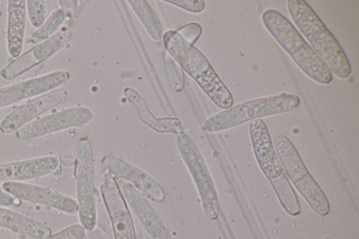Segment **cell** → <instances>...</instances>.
Listing matches in <instances>:
<instances>
[{
	"instance_id": "6da1fadb",
	"label": "cell",
	"mask_w": 359,
	"mask_h": 239,
	"mask_svg": "<svg viewBox=\"0 0 359 239\" xmlns=\"http://www.w3.org/2000/svg\"><path fill=\"white\" fill-rule=\"evenodd\" d=\"M162 39L166 51L216 106L223 109L231 107L233 97L230 91L197 48L175 30H167Z\"/></svg>"
},
{
	"instance_id": "7a4b0ae2",
	"label": "cell",
	"mask_w": 359,
	"mask_h": 239,
	"mask_svg": "<svg viewBox=\"0 0 359 239\" xmlns=\"http://www.w3.org/2000/svg\"><path fill=\"white\" fill-rule=\"evenodd\" d=\"M287 9L299 31L332 73L340 78L348 77L351 69L347 57L308 4L302 0H289Z\"/></svg>"
},
{
	"instance_id": "3957f363",
	"label": "cell",
	"mask_w": 359,
	"mask_h": 239,
	"mask_svg": "<svg viewBox=\"0 0 359 239\" xmlns=\"http://www.w3.org/2000/svg\"><path fill=\"white\" fill-rule=\"evenodd\" d=\"M262 20L269 33L309 77L321 84L332 81L330 68L286 18L275 10L268 9L263 13Z\"/></svg>"
},
{
	"instance_id": "277c9868",
	"label": "cell",
	"mask_w": 359,
	"mask_h": 239,
	"mask_svg": "<svg viewBox=\"0 0 359 239\" xmlns=\"http://www.w3.org/2000/svg\"><path fill=\"white\" fill-rule=\"evenodd\" d=\"M299 104L297 95L286 93L258 98L212 115L205 121L203 128L210 132L224 130L255 118L292 111Z\"/></svg>"
},
{
	"instance_id": "5b68a950",
	"label": "cell",
	"mask_w": 359,
	"mask_h": 239,
	"mask_svg": "<svg viewBox=\"0 0 359 239\" xmlns=\"http://www.w3.org/2000/svg\"><path fill=\"white\" fill-rule=\"evenodd\" d=\"M176 145L194 180L205 217L210 220L217 219L219 213V199L213 179L201 151L192 137L184 132L177 137Z\"/></svg>"
},
{
	"instance_id": "8992f818",
	"label": "cell",
	"mask_w": 359,
	"mask_h": 239,
	"mask_svg": "<svg viewBox=\"0 0 359 239\" xmlns=\"http://www.w3.org/2000/svg\"><path fill=\"white\" fill-rule=\"evenodd\" d=\"M76 192L81 225L94 229L97 221L93 149L87 137L79 139L76 149Z\"/></svg>"
},
{
	"instance_id": "52a82bcc",
	"label": "cell",
	"mask_w": 359,
	"mask_h": 239,
	"mask_svg": "<svg viewBox=\"0 0 359 239\" xmlns=\"http://www.w3.org/2000/svg\"><path fill=\"white\" fill-rule=\"evenodd\" d=\"M93 117L86 107H69L40 116L15 132L21 140L36 139L89 123Z\"/></svg>"
},
{
	"instance_id": "ba28073f",
	"label": "cell",
	"mask_w": 359,
	"mask_h": 239,
	"mask_svg": "<svg viewBox=\"0 0 359 239\" xmlns=\"http://www.w3.org/2000/svg\"><path fill=\"white\" fill-rule=\"evenodd\" d=\"M72 37V32L69 29H60L10 62L1 70V76L5 80H11L29 71L60 50Z\"/></svg>"
},
{
	"instance_id": "9c48e42d",
	"label": "cell",
	"mask_w": 359,
	"mask_h": 239,
	"mask_svg": "<svg viewBox=\"0 0 359 239\" xmlns=\"http://www.w3.org/2000/svg\"><path fill=\"white\" fill-rule=\"evenodd\" d=\"M69 79L68 71L56 70L0 87V109L57 89Z\"/></svg>"
},
{
	"instance_id": "30bf717a",
	"label": "cell",
	"mask_w": 359,
	"mask_h": 239,
	"mask_svg": "<svg viewBox=\"0 0 359 239\" xmlns=\"http://www.w3.org/2000/svg\"><path fill=\"white\" fill-rule=\"evenodd\" d=\"M1 189L21 200L46 206L68 214L78 211L76 200L50 187L24 182H8L1 185Z\"/></svg>"
},
{
	"instance_id": "8fae6325",
	"label": "cell",
	"mask_w": 359,
	"mask_h": 239,
	"mask_svg": "<svg viewBox=\"0 0 359 239\" xmlns=\"http://www.w3.org/2000/svg\"><path fill=\"white\" fill-rule=\"evenodd\" d=\"M102 195L111 223L114 239H136L133 218L114 177L106 171Z\"/></svg>"
},
{
	"instance_id": "7c38bea8",
	"label": "cell",
	"mask_w": 359,
	"mask_h": 239,
	"mask_svg": "<svg viewBox=\"0 0 359 239\" xmlns=\"http://www.w3.org/2000/svg\"><path fill=\"white\" fill-rule=\"evenodd\" d=\"M67 96L66 90L57 88L29 100L3 118L0 123V131L4 134L18 131L39 118L40 115L62 102Z\"/></svg>"
},
{
	"instance_id": "4fadbf2b",
	"label": "cell",
	"mask_w": 359,
	"mask_h": 239,
	"mask_svg": "<svg viewBox=\"0 0 359 239\" xmlns=\"http://www.w3.org/2000/svg\"><path fill=\"white\" fill-rule=\"evenodd\" d=\"M101 163L106 171L129 182L151 200L161 203L165 199V193L161 186L142 169L109 156H104Z\"/></svg>"
},
{
	"instance_id": "5bb4252c",
	"label": "cell",
	"mask_w": 359,
	"mask_h": 239,
	"mask_svg": "<svg viewBox=\"0 0 359 239\" xmlns=\"http://www.w3.org/2000/svg\"><path fill=\"white\" fill-rule=\"evenodd\" d=\"M120 191L128 205L151 239H172L147 198L129 182L116 177Z\"/></svg>"
},
{
	"instance_id": "9a60e30c",
	"label": "cell",
	"mask_w": 359,
	"mask_h": 239,
	"mask_svg": "<svg viewBox=\"0 0 359 239\" xmlns=\"http://www.w3.org/2000/svg\"><path fill=\"white\" fill-rule=\"evenodd\" d=\"M249 132L255 156L262 172L269 180L283 172L264 122L254 119L249 124Z\"/></svg>"
},
{
	"instance_id": "2e32d148",
	"label": "cell",
	"mask_w": 359,
	"mask_h": 239,
	"mask_svg": "<svg viewBox=\"0 0 359 239\" xmlns=\"http://www.w3.org/2000/svg\"><path fill=\"white\" fill-rule=\"evenodd\" d=\"M55 156H44L0 163V183L23 182L48 175L59 167Z\"/></svg>"
},
{
	"instance_id": "e0dca14e",
	"label": "cell",
	"mask_w": 359,
	"mask_h": 239,
	"mask_svg": "<svg viewBox=\"0 0 359 239\" xmlns=\"http://www.w3.org/2000/svg\"><path fill=\"white\" fill-rule=\"evenodd\" d=\"M26 1H7L6 44L8 55L16 58L22 54L26 25Z\"/></svg>"
},
{
	"instance_id": "ac0fdd59",
	"label": "cell",
	"mask_w": 359,
	"mask_h": 239,
	"mask_svg": "<svg viewBox=\"0 0 359 239\" xmlns=\"http://www.w3.org/2000/svg\"><path fill=\"white\" fill-rule=\"evenodd\" d=\"M0 227L34 239L51 235L50 228L44 224L4 206H0Z\"/></svg>"
},
{
	"instance_id": "d6986e66",
	"label": "cell",
	"mask_w": 359,
	"mask_h": 239,
	"mask_svg": "<svg viewBox=\"0 0 359 239\" xmlns=\"http://www.w3.org/2000/svg\"><path fill=\"white\" fill-rule=\"evenodd\" d=\"M276 153L285 174L292 183L299 180L309 172L292 142L285 135H277L273 141Z\"/></svg>"
},
{
	"instance_id": "ffe728a7",
	"label": "cell",
	"mask_w": 359,
	"mask_h": 239,
	"mask_svg": "<svg viewBox=\"0 0 359 239\" xmlns=\"http://www.w3.org/2000/svg\"><path fill=\"white\" fill-rule=\"evenodd\" d=\"M124 95L135 107L140 118L147 125L158 132H171L177 133L181 128V122L175 118H156L148 109L144 100L133 88L126 87Z\"/></svg>"
},
{
	"instance_id": "44dd1931",
	"label": "cell",
	"mask_w": 359,
	"mask_h": 239,
	"mask_svg": "<svg viewBox=\"0 0 359 239\" xmlns=\"http://www.w3.org/2000/svg\"><path fill=\"white\" fill-rule=\"evenodd\" d=\"M293 184L317 214L325 216L328 214L330 209L328 200L309 173Z\"/></svg>"
},
{
	"instance_id": "7402d4cb",
	"label": "cell",
	"mask_w": 359,
	"mask_h": 239,
	"mask_svg": "<svg viewBox=\"0 0 359 239\" xmlns=\"http://www.w3.org/2000/svg\"><path fill=\"white\" fill-rule=\"evenodd\" d=\"M128 3L149 36L155 41H161L163 35L162 25L150 4L145 0H129Z\"/></svg>"
},
{
	"instance_id": "603a6c76",
	"label": "cell",
	"mask_w": 359,
	"mask_h": 239,
	"mask_svg": "<svg viewBox=\"0 0 359 239\" xmlns=\"http://www.w3.org/2000/svg\"><path fill=\"white\" fill-rule=\"evenodd\" d=\"M269 182L283 209L292 216L298 215L300 213L299 200L285 172Z\"/></svg>"
},
{
	"instance_id": "cb8c5ba5",
	"label": "cell",
	"mask_w": 359,
	"mask_h": 239,
	"mask_svg": "<svg viewBox=\"0 0 359 239\" xmlns=\"http://www.w3.org/2000/svg\"><path fill=\"white\" fill-rule=\"evenodd\" d=\"M65 20V15L60 8L55 9L46 19L44 22L29 36V42L32 44H37L56 33Z\"/></svg>"
},
{
	"instance_id": "d4e9b609",
	"label": "cell",
	"mask_w": 359,
	"mask_h": 239,
	"mask_svg": "<svg viewBox=\"0 0 359 239\" xmlns=\"http://www.w3.org/2000/svg\"><path fill=\"white\" fill-rule=\"evenodd\" d=\"M163 68L171 88L175 92L181 91L184 86L183 70L167 51L163 55Z\"/></svg>"
},
{
	"instance_id": "484cf974",
	"label": "cell",
	"mask_w": 359,
	"mask_h": 239,
	"mask_svg": "<svg viewBox=\"0 0 359 239\" xmlns=\"http://www.w3.org/2000/svg\"><path fill=\"white\" fill-rule=\"evenodd\" d=\"M26 13L31 25L39 28L46 20V1L43 0L26 1Z\"/></svg>"
},
{
	"instance_id": "4316f807",
	"label": "cell",
	"mask_w": 359,
	"mask_h": 239,
	"mask_svg": "<svg viewBox=\"0 0 359 239\" xmlns=\"http://www.w3.org/2000/svg\"><path fill=\"white\" fill-rule=\"evenodd\" d=\"M86 229L81 224L70 225L44 239H83Z\"/></svg>"
},
{
	"instance_id": "83f0119b",
	"label": "cell",
	"mask_w": 359,
	"mask_h": 239,
	"mask_svg": "<svg viewBox=\"0 0 359 239\" xmlns=\"http://www.w3.org/2000/svg\"><path fill=\"white\" fill-rule=\"evenodd\" d=\"M163 1L193 13H199L205 8V3L203 0H164Z\"/></svg>"
},
{
	"instance_id": "f1b7e54d",
	"label": "cell",
	"mask_w": 359,
	"mask_h": 239,
	"mask_svg": "<svg viewBox=\"0 0 359 239\" xmlns=\"http://www.w3.org/2000/svg\"><path fill=\"white\" fill-rule=\"evenodd\" d=\"M184 39L192 43L198 38L201 33V27L197 23H189L177 31Z\"/></svg>"
},
{
	"instance_id": "f546056e",
	"label": "cell",
	"mask_w": 359,
	"mask_h": 239,
	"mask_svg": "<svg viewBox=\"0 0 359 239\" xmlns=\"http://www.w3.org/2000/svg\"><path fill=\"white\" fill-rule=\"evenodd\" d=\"M58 3L60 7V8L63 11L65 15V19H71L75 15L77 5L76 1H58Z\"/></svg>"
},
{
	"instance_id": "4dcf8cb0",
	"label": "cell",
	"mask_w": 359,
	"mask_h": 239,
	"mask_svg": "<svg viewBox=\"0 0 359 239\" xmlns=\"http://www.w3.org/2000/svg\"><path fill=\"white\" fill-rule=\"evenodd\" d=\"M14 203V198L0 189V206L9 207Z\"/></svg>"
}]
</instances>
